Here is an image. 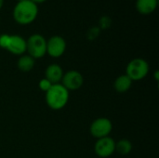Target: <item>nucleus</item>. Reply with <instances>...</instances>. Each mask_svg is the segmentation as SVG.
Returning <instances> with one entry per match:
<instances>
[{
    "label": "nucleus",
    "instance_id": "1",
    "mask_svg": "<svg viewBox=\"0 0 159 158\" xmlns=\"http://www.w3.org/2000/svg\"><path fill=\"white\" fill-rule=\"evenodd\" d=\"M38 7L31 0L20 1L16 4L13 9L14 20L21 25L32 23L37 17Z\"/></svg>",
    "mask_w": 159,
    "mask_h": 158
},
{
    "label": "nucleus",
    "instance_id": "12",
    "mask_svg": "<svg viewBox=\"0 0 159 158\" xmlns=\"http://www.w3.org/2000/svg\"><path fill=\"white\" fill-rule=\"evenodd\" d=\"M157 7V0H137L136 8L143 15L153 13Z\"/></svg>",
    "mask_w": 159,
    "mask_h": 158
},
{
    "label": "nucleus",
    "instance_id": "17",
    "mask_svg": "<svg viewBox=\"0 0 159 158\" xmlns=\"http://www.w3.org/2000/svg\"><path fill=\"white\" fill-rule=\"evenodd\" d=\"M31 1H33L34 3H35V4L37 5V4H40V3H44V2L47 1V0H31Z\"/></svg>",
    "mask_w": 159,
    "mask_h": 158
},
{
    "label": "nucleus",
    "instance_id": "7",
    "mask_svg": "<svg viewBox=\"0 0 159 158\" xmlns=\"http://www.w3.org/2000/svg\"><path fill=\"white\" fill-rule=\"evenodd\" d=\"M61 84L70 92L78 90L84 84L82 74L76 70H71L63 74Z\"/></svg>",
    "mask_w": 159,
    "mask_h": 158
},
{
    "label": "nucleus",
    "instance_id": "20",
    "mask_svg": "<svg viewBox=\"0 0 159 158\" xmlns=\"http://www.w3.org/2000/svg\"><path fill=\"white\" fill-rule=\"evenodd\" d=\"M18 2H20V1H23V0H17Z\"/></svg>",
    "mask_w": 159,
    "mask_h": 158
},
{
    "label": "nucleus",
    "instance_id": "11",
    "mask_svg": "<svg viewBox=\"0 0 159 158\" xmlns=\"http://www.w3.org/2000/svg\"><path fill=\"white\" fill-rule=\"evenodd\" d=\"M132 80L126 74H121L116 77V79L114 82V88L115 90L118 93H125L128 92L131 86H132Z\"/></svg>",
    "mask_w": 159,
    "mask_h": 158
},
{
    "label": "nucleus",
    "instance_id": "8",
    "mask_svg": "<svg viewBox=\"0 0 159 158\" xmlns=\"http://www.w3.org/2000/svg\"><path fill=\"white\" fill-rule=\"evenodd\" d=\"M66 50V41L62 36L53 35L47 41V53L52 58L61 57Z\"/></svg>",
    "mask_w": 159,
    "mask_h": 158
},
{
    "label": "nucleus",
    "instance_id": "10",
    "mask_svg": "<svg viewBox=\"0 0 159 158\" xmlns=\"http://www.w3.org/2000/svg\"><path fill=\"white\" fill-rule=\"evenodd\" d=\"M63 70L61 65L57 63L49 64L45 70V78L51 84H59L61 82L63 76Z\"/></svg>",
    "mask_w": 159,
    "mask_h": 158
},
{
    "label": "nucleus",
    "instance_id": "13",
    "mask_svg": "<svg viewBox=\"0 0 159 158\" xmlns=\"http://www.w3.org/2000/svg\"><path fill=\"white\" fill-rule=\"evenodd\" d=\"M34 64H35V60L28 54L27 55L23 54L20 56L18 62H17V66L19 70L24 73H28L32 71L34 67Z\"/></svg>",
    "mask_w": 159,
    "mask_h": 158
},
{
    "label": "nucleus",
    "instance_id": "2",
    "mask_svg": "<svg viewBox=\"0 0 159 158\" xmlns=\"http://www.w3.org/2000/svg\"><path fill=\"white\" fill-rule=\"evenodd\" d=\"M70 92L61 84H53L45 93L47 105L55 111L63 109L69 102Z\"/></svg>",
    "mask_w": 159,
    "mask_h": 158
},
{
    "label": "nucleus",
    "instance_id": "15",
    "mask_svg": "<svg viewBox=\"0 0 159 158\" xmlns=\"http://www.w3.org/2000/svg\"><path fill=\"white\" fill-rule=\"evenodd\" d=\"M53 84H51L48 79H46L45 77L44 78H42L40 81H39V83H38V88L42 90V91H44L45 93L51 88V86H52Z\"/></svg>",
    "mask_w": 159,
    "mask_h": 158
},
{
    "label": "nucleus",
    "instance_id": "4",
    "mask_svg": "<svg viewBox=\"0 0 159 158\" xmlns=\"http://www.w3.org/2000/svg\"><path fill=\"white\" fill-rule=\"evenodd\" d=\"M26 51L32 58L41 59L47 54V40L39 34H34L26 40Z\"/></svg>",
    "mask_w": 159,
    "mask_h": 158
},
{
    "label": "nucleus",
    "instance_id": "16",
    "mask_svg": "<svg viewBox=\"0 0 159 158\" xmlns=\"http://www.w3.org/2000/svg\"><path fill=\"white\" fill-rule=\"evenodd\" d=\"M9 39H10V35L7 34H3L0 35V47L7 49L8 43H9Z\"/></svg>",
    "mask_w": 159,
    "mask_h": 158
},
{
    "label": "nucleus",
    "instance_id": "5",
    "mask_svg": "<svg viewBox=\"0 0 159 158\" xmlns=\"http://www.w3.org/2000/svg\"><path fill=\"white\" fill-rule=\"evenodd\" d=\"M113 130V123L107 117L96 118L89 126V133L92 137L98 139L108 137Z\"/></svg>",
    "mask_w": 159,
    "mask_h": 158
},
{
    "label": "nucleus",
    "instance_id": "19",
    "mask_svg": "<svg viewBox=\"0 0 159 158\" xmlns=\"http://www.w3.org/2000/svg\"><path fill=\"white\" fill-rule=\"evenodd\" d=\"M3 5H4V0H0V9L2 8Z\"/></svg>",
    "mask_w": 159,
    "mask_h": 158
},
{
    "label": "nucleus",
    "instance_id": "6",
    "mask_svg": "<svg viewBox=\"0 0 159 158\" xmlns=\"http://www.w3.org/2000/svg\"><path fill=\"white\" fill-rule=\"evenodd\" d=\"M94 152L97 156L101 158H108L112 156L116 152V142L110 136L98 139L94 145Z\"/></svg>",
    "mask_w": 159,
    "mask_h": 158
},
{
    "label": "nucleus",
    "instance_id": "18",
    "mask_svg": "<svg viewBox=\"0 0 159 158\" xmlns=\"http://www.w3.org/2000/svg\"><path fill=\"white\" fill-rule=\"evenodd\" d=\"M155 78H156V80H157V81H158L159 80V72L158 71H156V72H155Z\"/></svg>",
    "mask_w": 159,
    "mask_h": 158
},
{
    "label": "nucleus",
    "instance_id": "9",
    "mask_svg": "<svg viewBox=\"0 0 159 158\" xmlns=\"http://www.w3.org/2000/svg\"><path fill=\"white\" fill-rule=\"evenodd\" d=\"M7 50L13 55L21 56L26 52V40L18 34L10 35L9 43L7 47Z\"/></svg>",
    "mask_w": 159,
    "mask_h": 158
},
{
    "label": "nucleus",
    "instance_id": "3",
    "mask_svg": "<svg viewBox=\"0 0 159 158\" xmlns=\"http://www.w3.org/2000/svg\"><path fill=\"white\" fill-rule=\"evenodd\" d=\"M149 63L143 58H135L131 60L126 67V75L132 81H141L149 74Z\"/></svg>",
    "mask_w": 159,
    "mask_h": 158
},
{
    "label": "nucleus",
    "instance_id": "14",
    "mask_svg": "<svg viewBox=\"0 0 159 158\" xmlns=\"http://www.w3.org/2000/svg\"><path fill=\"white\" fill-rule=\"evenodd\" d=\"M132 151V143L128 139H121L116 142V152L121 156H127Z\"/></svg>",
    "mask_w": 159,
    "mask_h": 158
}]
</instances>
